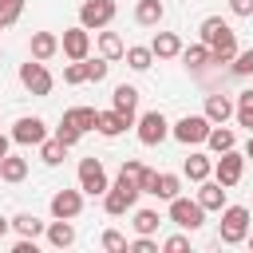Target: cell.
<instances>
[{
    "label": "cell",
    "mask_w": 253,
    "mask_h": 253,
    "mask_svg": "<svg viewBox=\"0 0 253 253\" xmlns=\"http://www.w3.org/2000/svg\"><path fill=\"white\" fill-rule=\"evenodd\" d=\"M8 229H12V221H4V217H0V237H4Z\"/></svg>",
    "instance_id": "46"
},
{
    "label": "cell",
    "mask_w": 253,
    "mask_h": 253,
    "mask_svg": "<svg viewBox=\"0 0 253 253\" xmlns=\"http://www.w3.org/2000/svg\"><path fill=\"white\" fill-rule=\"evenodd\" d=\"M12 138H16L20 146H40V142L47 138V126H43V119H16Z\"/></svg>",
    "instance_id": "12"
},
{
    "label": "cell",
    "mask_w": 253,
    "mask_h": 253,
    "mask_svg": "<svg viewBox=\"0 0 253 253\" xmlns=\"http://www.w3.org/2000/svg\"><path fill=\"white\" fill-rule=\"evenodd\" d=\"M123 55H126V67H134V71H146L154 63V51L150 47H126Z\"/></svg>",
    "instance_id": "33"
},
{
    "label": "cell",
    "mask_w": 253,
    "mask_h": 253,
    "mask_svg": "<svg viewBox=\"0 0 253 253\" xmlns=\"http://www.w3.org/2000/svg\"><path fill=\"white\" fill-rule=\"evenodd\" d=\"M107 67H111V59H87V83H103Z\"/></svg>",
    "instance_id": "37"
},
{
    "label": "cell",
    "mask_w": 253,
    "mask_h": 253,
    "mask_svg": "<svg viewBox=\"0 0 253 253\" xmlns=\"http://www.w3.org/2000/svg\"><path fill=\"white\" fill-rule=\"evenodd\" d=\"M63 83H67V87L87 83V59H71V63L63 67Z\"/></svg>",
    "instance_id": "34"
},
{
    "label": "cell",
    "mask_w": 253,
    "mask_h": 253,
    "mask_svg": "<svg viewBox=\"0 0 253 253\" xmlns=\"http://www.w3.org/2000/svg\"><path fill=\"white\" fill-rule=\"evenodd\" d=\"M12 229H16L20 237H40V233H43V221H40L36 213H16V217H12Z\"/></svg>",
    "instance_id": "28"
},
{
    "label": "cell",
    "mask_w": 253,
    "mask_h": 253,
    "mask_svg": "<svg viewBox=\"0 0 253 253\" xmlns=\"http://www.w3.org/2000/svg\"><path fill=\"white\" fill-rule=\"evenodd\" d=\"M55 138H59V142H63V146H75V142H79V138H83V134H79V130H75V126H71V123H59V126H55Z\"/></svg>",
    "instance_id": "40"
},
{
    "label": "cell",
    "mask_w": 253,
    "mask_h": 253,
    "mask_svg": "<svg viewBox=\"0 0 253 253\" xmlns=\"http://www.w3.org/2000/svg\"><path fill=\"white\" fill-rule=\"evenodd\" d=\"M158 225H162V217H158L154 210H138V213H134V233L154 237V233H158Z\"/></svg>",
    "instance_id": "32"
},
{
    "label": "cell",
    "mask_w": 253,
    "mask_h": 253,
    "mask_svg": "<svg viewBox=\"0 0 253 253\" xmlns=\"http://www.w3.org/2000/svg\"><path fill=\"white\" fill-rule=\"evenodd\" d=\"M0 32H4V24H0Z\"/></svg>",
    "instance_id": "48"
},
{
    "label": "cell",
    "mask_w": 253,
    "mask_h": 253,
    "mask_svg": "<svg viewBox=\"0 0 253 253\" xmlns=\"http://www.w3.org/2000/svg\"><path fill=\"white\" fill-rule=\"evenodd\" d=\"M8 154V134H0V158Z\"/></svg>",
    "instance_id": "45"
},
{
    "label": "cell",
    "mask_w": 253,
    "mask_h": 253,
    "mask_svg": "<svg viewBox=\"0 0 253 253\" xmlns=\"http://www.w3.org/2000/svg\"><path fill=\"white\" fill-rule=\"evenodd\" d=\"M245 237H249V210L245 206H225L221 210V241L241 245Z\"/></svg>",
    "instance_id": "3"
},
{
    "label": "cell",
    "mask_w": 253,
    "mask_h": 253,
    "mask_svg": "<svg viewBox=\"0 0 253 253\" xmlns=\"http://www.w3.org/2000/svg\"><path fill=\"white\" fill-rule=\"evenodd\" d=\"M20 83H24L32 95H51V87H55L51 71L43 67V59H28V63H20Z\"/></svg>",
    "instance_id": "4"
},
{
    "label": "cell",
    "mask_w": 253,
    "mask_h": 253,
    "mask_svg": "<svg viewBox=\"0 0 253 253\" xmlns=\"http://www.w3.org/2000/svg\"><path fill=\"white\" fill-rule=\"evenodd\" d=\"M162 16H166L162 0H138V4H134V20H138L142 28H158Z\"/></svg>",
    "instance_id": "19"
},
{
    "label": "cell",
    "mask_w": 253,
    "mask_h": 253,
    "mask_svg": "<svg viewBox=\"0 0 253 253\" xmlns=\"http://www.w3.org/2000/svg\"><path fill=\"white\" fill-rule=\"evenodd\" d=\"M111 107H115L119 115L134 119V107H138V91H134L130 83H119V87H115V95H111Z\"/></svg>",
    "instance_id": "17"
},
{
    "label": "cell",
    "mask_w": 253,
    "mask_h": 253,
    "mask_svg": "<svg viewBox=\"0 0 253 253\" xmlns=\"http://www.w3.org/2000/svg\"><path fill=\"white\" fill-rule=\"evenodd\" d=\"M99 51H103V59H119L126 51V43L119 32H99Z\"/></svg>",
    "instance_id": "27"
},
{
    "label": "cell",
    "mask_w": 253,
    "mask_h": 253,
    "mask_svg": "<svg viewBox=\"0 0 253 253\" xmlns=\"http://www.w3.org/2000/svg\"><path fill=\"white\" fill-rule=\"evenodd\" d=\"M233 111H237V123L253 130V91H241V95H237V107H233Z\"/></svg>",
    "instance_id": "35"
},
{
    "label": "cell",
    "mask_w": 253,
    "mask_h": 253,
    "mask_svg": "<svg viewBox=\"0 0 253 253\" xmlns=\"http://www.w3.org/2000/svg\"><path fill=\"white\" fill-rule=\"evenodd\" d=\"M55 51H59L55 32H32V59H51Z\"/></svg>",
    "instance_id": "20"
},
{
    "label": "cell",
    "mask_w": 253,
    "mask_h": 253,
    "mask_svg": "<svg viewBox=\"0 0 253 253\" xmlns=\"http://www.w3.org/2000/svg\"><path fill=\"white\" fill-rule=\"evenodd\" d=\"M20 12H24V0H0V24H4V28L16 24Z\"/></svg>",
    "instance_id": "36"
},
{
    "label": "cell",
    "mask_w": 253,
    "mask_h": 253,
    "mask_svg": "<svg viewBox=\"0 0 253 253\" xmlns=\"http://www.w3.org/2000/svg\"><path fill=\"white\" fill-rule=\"evenodd\" d=\"M150 51H154V59H174V55H182V40L174 32H158L150 40Z\"/></svg>",
    "instance_id": "16"
},
{
    "label": "cell",
    "mask_w": 253,
    "mask_h": 253,
    "mask_svg": "<svg viewBox=\"0 0 253 253\" xmlns=\"http://www.w3.org/2000/svg\"><path fill=\"white\" fill-rule=\"evenodd\" d=\"M107 186H111V182H107L103 162H99V158H83V162H79V190L91 194V198H103Z\"/></svg>",
    "instance_id": "6"
},
{
    "label": "cell",
    "mask_w": 253,
    "mask_h": 253,
    "mask_svg": "<svg viewBox=\"0 0 253 253\" xmlns=\"http://www.w3.org/2000/svg\"><path fill=\"white\" fill-rule=\"evenodd\" d=\"M126 249H130V253H158V241H150V237L138 233L134 241H126Z\"/></svg>",
    "instance_id": "41"
},
{
    "label": "cell",
    "mask_w": 253,
    "mask_h": 253,
    "mask_svg": "<svg viewBox=\"0 0 253 253\" xmlns=\"http://www.w3.org/2000/svg\"><path fill=\"white\" fill-rule=\"evenodd\" d=\"M63 154H67V146H63L59 138H43V142H40V158H43V166H59Z\"/></svg>",
    "instance_id": "30"
},
{
    "label": "cell",
    "mask_w": 253,
    "mask_h": 253,
    "mask_svg": "<svg viewBox=\"0 0 253 253\" xmlns=\"http://www.w3.org/2000/svg\"><path fill=\"white\" fill-rule=\"evenodd\" d=\"M166 134H170V123H166L162 111H146V115L138 119V142H142V146H158Z\"/></svg>",
    "instance_id": "9"
},
{
    "label": "cell",
    "mask_w": 253,
    "mask_h": 253,
    "mask_svg": "<svg viewBox=\"0 0 253 253\" xmlns=\"http://www.w3.org/2000/svg\"><path fill=\"white\" fill-rule=\"evenodd\" d=\"M178 190H182V178H178V174H154V186H150L154 198L170 202V198H178Z\"/></svg>",
    "instance_id": "24"
},
{
    "label": "cell",
    "mask_w": 253,
    "mask_h": 253,
    "mask_svg": "<svg viewBox=\"0 0 253 253\" xmlns=\"http://www.w3.org/2000/svg\"><path fill=\"white\" fill-rule=\"evenodd\" d=\"M210 170H213V162H210L206 154H190V158H186V178H190V182L210 178Z\"/></svg>",
    "instance_id": "31"
},
{
    "label": "cell",
    "mask_w": 253,
    "mask_h": 253,
    "mask_svg": "<svg viewBox=\"0 0 253 253\" xmlns=\"http://www.w3.org/2000/svg\"><path fill=\"white\" fill-rule=\"evenodd\" d=\"M229 115H233V103H229L225 95H210V99H206V119H210V123H225Z\"/></svg>",
    "instance_id": "26"
},
{
    "label": "cell",
    "mask_w": 253,
    "mask_h": 253,
    "mask_svg": "<svg viewBox=\"0 0 253 253\" xmlns=\"http://www.w3.org/2000/svg\"><path fill=\"white\" fill-rule=\"evenodd\" d=\"M182 63H186L190 71H202V67L210 63V47H206V43H194V47H182Z\"/></svg>",
    "instance_id": "29"
},
{
    "label": "cell",
    "mask_w": 253,
    "mask_h": 253,
    "mask_svg": "<svg viewBox=\"0 0 253 253\" xmlns=\"http://www.w3.org/2000/svg\"><path fill=\"white\" fill-rule=\"evenodd\" d=\"M229 63H233V75H253V47L249 51H237Z\"/></svg>",
    "instance_id": "38"
},
{
    "label": "cell",
    "mask_w": 253,
    "mask_h": 253,
    "mask_svg": "<svg viewBox=\"0 0 253 253\" xmlns=\"http://www.w3.org/2000/svg\"><path fill=\"white\" fill-rule=\"evenodd\" d=\"M233 16H253V0H229Z\"/></svg>",
    "instance_id": "43"
},
{
    "label": "cell",
    "mask_w": 253,
    "mask_h": 253,
    "mask_svg": "<svg viewBox=\"0 0 253 253\" xmlns=\"http://www.w3.org/2000/svg\"><path fill=\"white\" fill-rule=\"evenodd\" d=\"M119 174H123V178H130V182H134V186H138L142 194H150V186H154V170H146V166H142L138 158H123Z\"/></svg>",
    "instance_id": "15"
},
{
    "label": "cell",
    "mask_w": 253,
    "mask_h": 253,
    "mask_svg": "<svg viewBox=\"0 0 253 253\" xmlns=\"http://www.w3.org/2000/svg\"><path fill=\"white\" fill-rule=\"evenodd\" d=\"M198 206H202V210H221V206H225V186H221L217 178H213V182H206V178H202Z\"/></svg>",
    "instance_id": "18"
},
{
    "label": "cell",
    "mask_w": 253,
    "mask_h": 253,
    "mask_svg": "<svg viewBox=\"0 0 253 253\" xmlns=\"http://www.w3.org/2000/svg\"><path fill=\"white\" fill-rule=\"evenodd\" d=\"M162 249H166V253H186V249H190V237H166Z\"/></svg>",
    "instance_id": "42"
},
{
    "label": "cell",
    "mask_w": 253,
    "mask_h": 253,
    "mask_svg": "<svg viewBox=\"0 0 253 253\" xmlns=\"http://www.w3.org/2000/svg\"><path fill=\"white\" fill-rule=\"evenodd\" d=\"M170 221L182 225V229H198V225L206 221V210L198 206V198H194V202H190V198H170Z\"/></svg>",
    "instance_id": "8"
},
{
    "label": "cell",
    "mask_w": 253,
    "mask_h": 253,
    "mask_svg": "<svg viewBox=\"0 0 253 253\" xmlns=\"http://www.w3.org/2000/svg\"><path fill=\"white\" fill-rule=\"evenodd\" d=\"M95 119H99L95 107H71V111H63V123H71L79 134L83 130H95Z\"/></svg>",
    "instance_id": "22"
},
{
    "label": "cell",
    "mask_w": 253,
    "mask_h": 253,
    "mask_svg": "<svg viewBox=\"0 0 253 253\" xmlns=\"http://www.w3.org/2000/svg\"><path fill=\"white\" fill-rule=\"evenodd\" d=\"M103 249H111V253H126V237H123L119 229H107V233H103Z\"/></svg>",
    "instance_id": "39"
},
{
    "label": "cell",
    "mask_w": 253,
    "mask_h": 253,
    "mask_svg": "<svg viewBox=\"0 0 253 253\" xmlns=\"http://www.w3.org/2000/svg\"><path fill=\"white\" fill-rule=\"evenodd\" d=\"M202 43L210 47V63H229V59L237 55V32H233L221 16L202 20Z\"/></svg>",
    "instance_id": "1"
},
{
    "label": "cell",
    "mask_w": 253,
    "mask_h": 253,
    "mask_svg": "<svg viewBox=\"0 0 253 253\" xmlns=\"http://www.w3.org/2000/svg\"><path fill=\"white\" fill-rule=\"evenodd\" d=\"M115 20V0H83L79 8V24L91 32V28H107Z\"/></svg>",
    "instance_id": "10"
},
{
    "label": "cell",
    "mask_w": 253,
    "mask_h": 253,
    "mask_svg": "<svg viewBox=\"0 0 253 253\" xmlns=\"http://www.w3.org/2000/svg\"><path fill=\"white\" fill-rule=\"evenodd\" d=\"M138 194H142V190H138L130 178H123V174H119V178H115V186H107V194H103V210H107L111 217H119V213H126V210L138 202Z\"/></svg>",
    "instance_id": "2"
},
{
    "label": "cell",
    "mask_w": 253,
    "mask_h": 253,
    "mask_svg": "<svg viewBox=\"0 0 253 253\" xmlns=\"http://www.w3.org/2000/svg\"><path fill=\"white\" fill-rule=\"evenodd\" d=\"M83 190H55L51 194V217H79Z\"/></svg>",
    "instance_id": "13"
},
{
    "label": "cell",
    "mask_w": 253,
    "mask_h": 253,
    "mask_svg": "<svg viewBox=\"0 0 253 253\" xmlns=\"http://www.w3.org/2000/svg\"><path fill=\"white\" fill-rule=\"evenodd\" d=\"M47 241H51L55 249H67V245L75 241V225H71V217H55V221L47 225Z\"/></svg>",
    "instance_id": "21"
},
{
    "label": "cell",
    "mask_w": 253,
    "mask_h": 253,
    "mask_svg": "<svg viewBox=\"0 0 253 253\" xmlns=\"http://www.w3.org/2000/svg\"><path fill=\"white\" fill-rule=\"evenodd\" d=\"M210 126H213V123H210L206 115H182V119L174 123V130H170V134H174L178 142H186V146H198V142H206Z\"/></svg>",
    "instance_id": "5"
},
{
    "label": "cell",
    "mask_w": 253,
    "mask_h": 253,
    "mask_svg": "<svg viewBox=\"0 0 253 253\" xmlns=\"http://www.w3.org/2000/svg\"><path fill=\"white\" fill-rule=\"evenodd\" d=\"M245 241H249V249H253V233H249V237H245Z\"/></svg>",
    "instance_id": "47"
},
{
    "label": "cell",
    "mask_w": 253,
    "mask_h": 253,
    "mask_svg": "<svg viewBox=\"0 0 253 253\" xmlns=\"http://www.w3.org/2000/svg\"><path fill=\"white\" fill-rule=\"evenodd\" d=\"M245 158L253 162V130H249V146H245Z\"/></svg>",
    "instance_id": "44"
},
{
    "label": "cell",
    "mask_w": 253,
    "mask_h": 253,
    "mask_svg": "<svg viewBox=\"0 0 253 253\" xmlns=\"http://www.w3.org/2000/svg\"><path fill=\"white\" fill-rule=\"evenodd\" d=\"M241 174H245V154H237L233 146H229V150H221V158H217V166H213V178L229 190V186H237V182H241Z\"/></svg>",
    "instance_id": "7"
},
{
    "label": "cell",
    "mask_w": 253,
    "mask_h": 253,
    "mask_svg": "<svg viewBox=\"0 0 253 253\" xmlns=\"http://www.w3.org/2000/svg\"><path fill=\"white\" fill-rule=\"evenodd\" d=\"M59 47H63L67 59H87V55H91V32H87L83 24H79V28H67L63 40H59Z\"/></svg>",
    "instance_id": "11"
},
{
    "label": "cell",
    "mask_w": 253,
    "mask_h": 253,
    "mask_svg": "<svg viewBox=\"0 0 253 253\" xmlns=\"http://www.w3.org/2000/svg\"><path fill=\"white\" fill-rule=\"evenodd\" d=\"M126 126H134V119L119 115L115 107H111V111H99V119H95V130H99L103 138H115V134H123Z\"/></svg>",
    "instance_id": "14"
},
{
    "label": "cell",
    "mask_w": 253,
    "mask_h": 253,
    "mask_svg": "<svg viewBox=\"0 0 253 253\" xmlns=\"http://www.w3.org/2000/svg\"><path fill=\"white\" fill-rule=\"evenodd\" d=\"M206 142H210V150H213V154H221V150H229L237 138H233V130H229L225 123H213V126H210V134H206Z\"/></svg>",
    "instance_id": "25"
},
{
    "label": "cell",
    "mask_w": 253,
    "mask_h": 253,
    "mask_svg": "<svg viewBox=\"0 0 253 253\" xmlns=\"http://www.w3.org/2000/svg\"><path fill=\"white\" fill-rule=\"evenodd\" d=\"M28 178V162L20 154H4L0 158V182H24Z\"/></svg>",
    "instance_id": "23"
}]
</instances>
